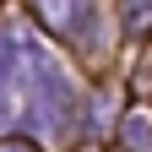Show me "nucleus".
Listing matches in <instances>:
<instances>
[{"label": "nucleus", "mask_w": 152, "mask_h": 152, "mask_svg": "<svg viewBox=\"0 0 152 152\" xmlns=\"http://www.w3.org/2000/svg\"><path fill=\"white\" fill-rule=\"evenodd\" d=\"M6 152H22V147H6Z\"/></svg>", "instance_id": "f257e3e1"}]
</instances>
